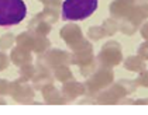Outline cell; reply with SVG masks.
Instances as JSON below:
<instances>
[{"label":"cell","instance_id":"6da1fadb","mask_svg":"<svg viewBox=\"0 0 148 115\" xmlns=\"http://www.w3.org/2000/svg\"><path fill=\"white\" fill-rule=\"evenodd\" d=\"M99 0H65L62 3V20L82 21L97 10Z\"/></svg>","mask_w":148,"mask_h":115},{"label":"cell","instance_id":"7a4b0ae2","mask_svg":"<svg viewBox=\"0 0 148 115\" xmlns=\"http://www.w3.org/2000/svg\"><path fill=\"white\" fill-rule=\"evenodd\" d=\"M27 16L24 0H0V27L17 25Z\"/></svg>","mask_w":148,"mask_h":115}]
</instances>
